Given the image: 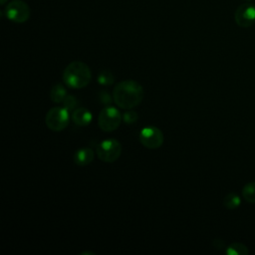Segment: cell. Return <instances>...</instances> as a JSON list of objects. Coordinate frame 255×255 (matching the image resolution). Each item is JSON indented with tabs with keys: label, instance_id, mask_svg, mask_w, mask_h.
<instances>
[{
	"label": "cell",
	"instance_id": "obj_1",
	"mask_svg": "<svg viewBox=\"0 0 255 255\" xmlns=\"http://www.w3.org/2000/svg\"><path fill=\"white\" fill-rule=\"evenodd\" d=\"M144 92L142 86L133 80H125L116 85L113 90V100L124 110H129L141 103Z\"/></svg>",
	"mask_w": 255,
	"mask_h": 255
},
{
	"label": "cell",
	"instance_id": "obj_2",
	"mask_svg": "<svg viewBox=\"0 0 255 255\" xmlns=\"http://www.w3.org/2000/svg\"><path fill=\"white\" fill-rule=\"evenodd\" d=\"M62 78L67 87L83 89L91 82L92 72L84 62L74 61L65 68Z\"/></svg>",
	"mask_w": 255,
	"mask_h": 255
},
{
	"label": "cell",
	"instance_id": "obj_3",
	"mask_svg": "<svg viewBox=\"0 0 255 255\" xmlns=\"http://www.w3.org/2000/svg\"><path fill=\"white\" fill-rule=\"evenodd\" d=\"M70 122L69 111L64 107H55L48 111L45 117V123L49 129L61 131L65 129Z\"/></svg>",
	"mask_w": 255,
	"mask_h": 255
},
{
	"label": "cell",
	"instance_id": "obj_4",
	"mask_svg": "<svg viewBox=\"0 0 255 255\" xmlns=\"http://www.w3.org/2000/svg\"><path fill=\"white\" fill-rule=\"evenodd\" d=\"M96 153L102 161L114 162L121 156L122 145L115 138H107L98 143Z\"/></svg>",
	"mask_w": 255,
	"mask_h": 255
},
{
	"label": "cell",
	"instance_id": "obj_5",
	"mask_svg": "<svg viewBox=\"0 0 255 255\" xmlns=\"http://www.w3.org/2000/svg\"><path fill=\"white\" fill-rule=\"evenodd\" d=\"M121 122V113L114 107L104 108L98 117V125L100 128L106 132L116 130L119 128Z\"/></svg>",
	"mask_w": 255,
	"mask_h": 255
},
{
	"label": "cell",
	"instance_id": "obj_6",
	"mask_svg": "<svg viewBox=\"0 0 255 255\" xmlns=\"http://www.w3.org/2000/svg\"><path fill=\"white\" fill-rule=\"evenodd\" d=\"M138 137H139L140 143L146 148H150V149H155L160 147L164 139L162 131L154 126H148L143 128L139 131Z\"/></svg>",
	"mask_w": 255,
	"mask_h": 255
},
{
	"label": "cell",
	"instance_id": "obj_7",
	"mask_svg": "<svg viewBox=\"0 0 255 255\" xmlns=\"http://www.w3.org/2000/svg\"><path fill=\"white\" fill-rule=\"evenodd\" d=\"M5 15L12 22L23 23L30 17V8L26 2L22 0H14L6 6Z\"/></svg>",
	"mask_w": 255,
	"mask_h": 255
},
{
	"label": "cell",
	"instance_id": "obj_8",
	"mask_svg": "<svg viewBox=\"0 0 255 255\" xmlns=\"http://www.w3.org/2000/svg\"><path fill=\"white\" fill-rule=\"evenodd\" d=\"M235 22L238 26L248 28L255 23V5L252 3L241 4L234 14Z\"/></svg>",
	"mask_w": 255,
	"mask_h": 255
},
{
	"label": "cell",
	"instance_id": "obj_9",
	"mask_svg": "<svg viewBox=\"0 0 255 255\" xmlns=\"http://www.w3.org/2000/svg\"><path fill=\"white\" fill-rule=\"evenodd\" d=\"M73 122L79 127L89 126L93 120L92 113L86 108H79L72 113Z\"/></svg>",
	"mask_w": 255,
	"mask_h": 255
},
{
	"label": "cell",
	"instance_id": "obj_10",
	"mask_svg": "<svg viewBox=\"0 0 255 255\" xmlns=\"http://www.w3.org/2000/svg\"><path fill=\"white\" fill-rule=\"evenodd\" d=\"M95 153L90 147H82L74 154V162L78 166H86L94 160Z\"/></svg>",
	"mask_w": 255,
	"mask_h": 255
},
{
	"label": "cell",
	"instance_id": "obj_11",
	"mask_svg": "<svg viewBox=\"0 0 255 255\" xmlns=\"http://www.w3.org/2000/svg\"><path fill=\"white\" fill-rule=\"evenodd\" d=\"M67 95L68 94H67L66 89L64 88V86H62L60 84L53 86V88L50 91V98L56 104L62 103Z\"/></svg>",
	"mask_w": 255,
	"mask_h": 255
},
{
	"label": "cell",
	"instance_id": "obj_12",
	"mask_svg": "<svg viewBox=\"0 0 255 255\" xmlns=\"http://www.w3.org/2000/svg\"><path fill=\"white\" fill-rule=\"evenodd\" d=\"M241 204V198L240 196L235 193V192H230L228 193L224 199H223V205L225 208L227 209H230V210H233V209H236L240 206Z\"/></svg>",
	"mask_w": 255,
	"mask_h": 255
},
{
	"label": "cell",
	"instance_id": "obj_13",
	"mask_svg": "<svg viewBox=\"0 0 255 255\" xmlns=\"http://www.w3.org/2000/svg\"><path fill=\"white\" fill-rule=\"evenodd\" d=\"M225 252L227 255H248L249 249L243 243L235 242L228 245Z\"/></svg>",
	"mask_w": 255,
	"mask_h": 255
},
{
	"label": "cell",
	"instance_id": "obj_14",
	"mask_svg": "<svg viewBox=\"0 0 255 255\" xmlns=\"http://www.w3.org/2000/svg\"><path fill=\"white\" fill-rule=\"evenodd\" d=\"M243 198L249 203H255V181L247 182L242 188Z\"/></svg>",
	"mask_w": 255,
	"mask_h": 255
},
{
	"label": "cell",
	"instance_id": "obj_15",
	"mask_svg": "<svg viewBox=\"0 0 255 255\" xmlns=\"http://www.w3.org/2000/svg\"><path fill=\"white\" fill-rule=\"evenodd\" d=\"M97 79H98V83L103 86H109V85L113 84V82H114V76L108 70H104V71L100 72L98 74Z\"/></svg>",
	"mask_w": 255,
	"mask_h": 255
},
{
	"label": "cell",
	"instance_id": "obj_16",
	"mask_svg": "<svg viewBox=\"0 0 255 255\" xmlns=\"http://www.w3.org/2000/svg\"><path fill=\"white\" fill-rule=\"evenodd\" d=\"M62 103H63V107L66 108L68 111L74 110L77 106V99L73 95H67Z\"/></svg>",
	"mask_w": 255,
	"mask_h": 255
},
{
	"label": "cell",
	"instance_id": "obj_17",
	"mask_svg": "<svg viewBox=\"0 0 255 255\" xmlns=\"http://www.w3.org/2000/svg\"><path fill=\"white\" fill-rule=\"evenodd\" d=\"M137 119H138V115H137L134 111H132V110H130V109L128 110V111L124 114V116H123V120H124V122H125L126 124H132V123L136 122Z\"/></svg>",
	"mask_w": 255,
	"mask_h": 255
},
{
	"label": "cell",
	"instance_id": "obj_18",
	"mask_svg": "<svg viewBox=\"0 0 255 255\" xmlns=\"http://www.w3.org/2000/svg\"><path fill=\"white\" fill-rule=\"evenodd\" d=\"M99 98H100V102H101V103H103V104H105V105L110 104V102L112 101L111 96H110L107 92H105V91H102V92L100 93Z\"/></svg>",
	"mask_w": 255,
	"mask_h": 255
},
{
	"label": "cell",
	"instance_id": "obj_19",
	"mask_svg": "<svg viewBox=\"0 0 255 255\" xmlns=\"http://www.w3.org/2000/svg\"><path fill=\"white\" fill-rule=\"evenodd\" d=\"M6 2V0H1V4H4Z\"/></svg>",
	"mask_w": 255,
	"mask_h": 255
},
{
	"label": "cell",
	"instance_id": "obj_20",
	"mask_svg": "<svg viewBox=\"0 0 255 255\" xmlns=\"http://www.w3.org/2000/svg\"><path fill=\"white\" fill-rule=\"evenodd\" d=\"M244 1H251V0H244Z\"/></svg>",
	"mask_w": 255,
	"mask_h": 255
}]
</instances>
